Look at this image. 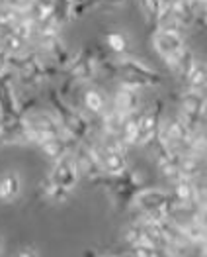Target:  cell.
<instances>
[{
	"label": "cell",
	"mask_w": 207,
	"mask_h": 257,
	"mask_svg": "<svg viewBox=\"0 0 207 257\" xmlns=\"http://www.w3.org/2000/svg\"><path fill=\"white\" fill-rule=\"evenodd\" d=\"M22 191V179L16 171H8L0 179V200L10 204L14 202Z\"/></svg>",
	"instance_id": "18"
},
{
	"label": "cell",
	"mask_w": 207,
	"mask_h": 257,
	"mask_svg": "<svg viewBox=\"0 0 207 257\" xmlns=\"http://www.w3.org/2000/svg\"><path fill=\"white\" fill-rule=\"evenodd\" d=\"M160 102L152 106L139 110V136H137V146H148L160 132Z\"/></svg>",
	"instance_id": "8"
},
{
	"label": "cell",
	"mask_w": 207,
	"mask_h": 257,
	"mask_svg": "<svg viewBox=\"0 0 207 257\" xmlns=\"http://www.w3.org/2000/svg\"><path fill=\"white\" fill-rule=\"evenodd\" d=\"M198 206L207 208V183L206 185H198Z\"/></svg>",
	"instance_id": "30"
},
{
	"label": "cell",
	"mask_w": 207,
	"mask_h": 257,
	"mask_svg": "<svg viewBox=\"0 0 207 257\" xmlns=\"http://www.w3.org/2000/svg\"><path fill=\"white\" fill-rule=\"evenodd\" d=\"M49 16L57 22L59 26L74 20V0H53Z\"/></svg>",
	"instance_id": "22"
},
{
	"label": "cell",
	"mask_w": 207,
	"mask_h": 257,
	"mask_svg": "<svg viewBox=\"0 0 207 257\" xmlns=\"http://www.w3.org/2000/svg\"><path fill=\"white\" fill-rule=\"evenodd\" d=\"M24 126H26V142H32L36 146L47 142L49 138L64 134L57 116H53L49 112H43V110L26 114L24 116Z\"/></svg>",
	"instance_id": "3"
},
{
	"label": "cell",
	"mask_w": 207,
	"mask_h": 257,
	"mask_svg": "<svg viewBox=\"0 0 207 257\" xmlns=\"http://www.w3.org/2000/svg\"><path fill=\"white\" fill-rule=\"evenodd\" d=\"M186 88H190V90H200V92L206 90V65L196 63L194 71L188 77Z\"/></svg>",
	"instance_id": "27"
},
{
	"label": "cell",
	"mask_w": 207,
	"mask_h": 257,
	"mask_svg": "<svg viewBox=\"0 0 207 257\" xmlns=\"http://www.w3.org/2000/svg\"><path fill=\"white\" fill-rule=\"evenodd\" d=\"M51 104L55 108L57 120L61 122L62 132L66 136H70L74 142L88 140V136H90V122L86 120V116H84L82 112H78V110H74L72 106H68L64 100L59 98L57 92L51 96Z\"/></svg>",
	"instance_id": "2"
},
{
	"label": "cell",
	"mask_w": 207,
	"mask_h": 257,
	"mask_svg": "<svg viewBox=\"0 0 207 257\" xmlns=\"http://www.w3.org/2000/svg\"><path fill=\"white\" fill-rule=\"evenodd\" d=\"M94 6L96 4H110V6H122V4H125L127 0H90Z\"/></svg>",
	"instance_id": "32"
},
{
	"label": "cell",
	"mask_w": 207,
	"mask_h": 257,
	"mask_svg": "<svg viewBox=\"0 0 207 257\" xmlns=\"http://www.w3.org/2000/svg\"><path fill=\"white\" fill-rule=\"evenodd\" d=\"M158 136H160V138H162L174 151H178V153H186L190 130L184 126V122H182L178 116L172 118V120H168L164 126H160Z\"/></svg>",
	"instance_id": "10"
},
{
	"label": "cell",
	"mask_w": 207,
	"mask_h": 257,
	"mask_svg": "<svg viewBox=\"0 0 207 257\" xmlns=\"http://www.w3.org/2000/svg\"><path fill=\"white\" fill-rule=\"evenodd\" d=\"M133 206L139 216L156 222H170L174 212V196L162 189H141L133 196Z\"/></svg>",
	"instance_id": "1"
},
{
	"label": "cell",
	"mask_w": 207,
	"mask_h": 257,
	"mask_svg": "<svg viewBox=\"0 0 207 257\" xmlns=\"http://www.w3.org/2000/svg\"><path fill=\"white\" fill-rule=\"evenodd\" d=\"M12 32L18 38H22L24 42H30V40H34L38 36V24L32 20L30 16H22L20 20L12 26Z\"/></svg>",
	"instance_id": "25"
},
{
	"label": "cell",
	"mask_w": 207,
	"mask_h": 257,
	"mask_svg": "<svg viewBox=\"0 0 207 257\" xmlns=\"http://www.w3.org/2000/svg\"><path fill=\"white\" fill-rule=\"evenodd\" d=\"M68 73L76 81H90L96 75V55L90 49H82L76 57L70 59Z\"/></svg>",
	"instance_id": "13"
},
{
	"label": "cell",
	"mask_w": 207,
	"mask_h": 257,
	"mask_svg": "<svg viewBox=\"0 0 207 257\" xmlns=\"http://www.w3.org/2000/svg\"><path fill=\"white\" fill-rule=\"evenodd\" d=\"M152 47L164 61H170L184 49V38L174 30H156L152 34Z\"/></svg>",
	"instance_id": "9"
},
{
	"label": "cell",
	"mask_w": 207,
	"mask_h": 257,
	"mask_svg": "<svg viewBox=\"0 0 207 257\" xmlns=\"http://www.w3.org/2000/svg\"><path fill=\"white\" fill-rule=\"evenodd\" d=\"M72 142H74V140H72L70 136L61 134V136L49 138L47 142L40 144V150L43 151V155H45V157H49V159L57 161V159H61L62 155H66V153H72V151H74V144H72Z\"/></svg>",
	"instance_id": "14"
},
{
	"label": "cell",
	"mask_w": 207,
	"mask_h": 257,
	"mask_svg": "<svg viewBox=\"0 0 207 257\" xmlns=\"http://www.w3.org/2000/svg\"><path fill=\"white\" fill-rule=\"evenodd\" d=\"M2 249H4V241H2V237H0V253H2Z\"/></svg>",
	"instance_id": "35"
},
{
	"label": "cell",
	"mask_w": 207,
	"mask_h": 257,
	"mask_svg": "<svg viewBox=\"0 0 207 257\" xmlns=\"http://www.w3.org/2000/svg\"><path fill=\"white\" fill-rule=\"evenodd\" d=\"M168 4H170L176 20L180 24V28L192 26L196 18L200 16V6L196 4V0H170Z\"/></svg>",
	"instance_id": "17"
},
{
	"label": "cell",
	"mask_w": 207,
	"mask_h": 257,
	"mask_svg": "<svg viewBox=\"0 0 207 257\" xmlns=\"http://www.w3.org/2000/svg\"><path fill=\"white\" fill-rule=\"evenodd\" d=\"M0 2H2V4H4V2H6V0H0Z\"/></svg>",
	"instance_id": "39"
},
{
	"label": "cell",
	"mask_w": 207,
	"mask_h": 257,
	"mask_svg": "<svg viewBox=\"0 0 207 257\" xmlns=\"http://www.w3.org/2000/svg\"><path fill=\"white\" fill-rule=\"evenodd\" d=\"M127 114L124 112H120V110H116V108L112 106V110H104V118H102V128L106 134H110V136H120V132H122V126H124V120Z\"/></svg>",
	"instance_id": "23"
},
{
	"label": "cell",
	"mask_w": 207,
	"mask_h": 257,
	"mask_svg": "<svg viewBox=\"0 0 207 257\" xmlns=\"http://www.w3.org/2000/svg\"><path fill=\"white\" fill-rule=\"evenodd\" d=\"M106 45H108L114 53L122 55V53L127 51V38H125L122 32H110V34L106 36Z\"/></svg>",
	"instance_id": "29"
},
{
	"label": "cell",
	"mask_w": 207,
	"mask_h": 257,
	"mask_svg": "<svg viewBox=\"0 0 207 257\" xmlns=\"http://www.w3.org/2000/svg\"><path fill=\"white\" fill-rule=\"evenodd\" d=\"M34 2L43 6V8H47V10H51V4H53V0H34Z\"/></svg>",
	"instance_id": "33"
},
{
	"label": "cell",
	"mask_w": 207,
	"mask_h": 257,
	"mask_svg": "<svg viewBox=\"0 0 207 257\" xmlns=\"http://www.w3.org/2000/svg\"><path fill=\"white\" fill-rule=\"evenodd\" d=\"M8 65H10V55L0 47V75H4L8 71Z\"/></svg>",
	"instance_id": "31"
},
{
	"label": "cell",
	"mask_w": 207,
	"mask_h": 257,
	"mask_svg": "<svg viewBox=\"0 0 207 257\" xmlns=\"http://www.w3.org/2000/svg\"><path fill=\"white\" fill-rule=\"evenodd\" d=\"M162 6H164L162 0H139V8L143 10L146 22L152 24V26H154V22H156V18H158Z\"/></svg>",
	"instance_id": "28"
},
{
	"label": "cell",
	"mask_w": 207,
	"mask_h": 257,
	"mask_svg": "<svg viewBox=\"0 0 207 257\" xmlns=\"http://www.w3.org/2000/svg\"><path fill=\"white\" fill-rule=\"evenodd\" d=\"M137 136H139V110L125 116L124 126L120 132V140L125 146H137Z\"/></svg>",
	"instance_id": "21"
},
{
	"label": "cell",
	"mask_w": 207,
	"mask_h": 257,
	"mask_svg": "<svg viewBox=\"0 0 207 257\" xmlns=\"http://www.w3.org/2000/svg\"><path fill=\"white\" fill-rule=\"evenodd\" d=\"M206 112H207V108H206Z\"/></svg>",
	"instance_id": "40"
},
{
	"label": "cell",
	"mask_w": 207,
	"mask_h": 257,
	"mask_svg": "<svg viewBox=\"0 0 207 257\" xmlns=\"http://www.w3.org/2000/svg\"><path fill=\"white\" fill-rule=\"evenodd\" d=\"M207 108V98L204 92L200 90H190L188 88L186 92L182 94L180 98V112H178V118L184 122L190 132L196 130L200 124H202V118L206 114Z\"/></svg>",
	"instance_id": "5"
},
{
	"label": "cell",
	"mask_w": 207,
	"mask_h": 257,
	"mask_svg": "<svg viewBox=\"0 0 207 257\" xmlns=\"http://www.w3.org/2000/svg\"><path fill=\"white\" fill-rule=\"evenodd\" d=\"M118 71L122 77V85L133 86V88H143V86H156L162 83V77L152 71L150 67H146L145 63L131 59V57H124L118 63Z\"/></svg>",
	"instance_id": "4"
},
{
	"label": "cell",
	"mask_w": 207,
	"mask_h": 257,
	"mask_svg": "<svg viewBox=\"0 0 207 257\" xmlns=\"http://www.w3.org/2000/svg\"><path fill=\"white\" fill-rule=\"evenodd\" d=\"M18 79L26 85H40L47 77V67L36 53H22L16 59Z\"/></svg>",
	"instance_id": "7"
},
{
	"label": "cell",
	"mask_w": 207,
	"mask_h": 257,
	"mask_svg": "<svg viewBox=\"0 0 207 257\" xmlns=\"http://www.w3.org/2000/svg\"><path fill=\"white\" fill-rule=\"evenodd\" d=\"M139 88H133V86L122 85L116 90V96H114V108L124 112V114H131L135 110H139L141 104V98H139Z\"/></svg>",
	"instance_id": "16"
},
{
	"label": "cell",
	"mask_w": 207,
	"mask_h": 257,
	"mask_svg": "<svg viewBox=\"0 0 207 257\" xmlns=\"http://www.w3.org/2000/svg\"><path fill=\"white\" fill-rule=\"evenodd\" d=\"M202 253H204V255H207V239L202 243Z\"/></svg>",
	"instance_id": "34"
},
{
	"label": "cell",
	"mask_w": 207,
	"mask_h": 257,
	"mask_svg": "<svg viewBox=\"0 0 207 257\" xmlns=\"http://www.w3.org/2000/svg\"><path fill=\"white\" fill-rule=\"evenodd\" d=\"M204 161L202 157L198 155H192V153H182L180 159H178V169H180V177H188V179H198L202 175V167H204Z\"/></svg>",
	"instance_id": "20"
},
{
	"label": "cell",
	"mask_w": 207,
	"mask_h": 257,
	"mask_svg": "<svg viewBox=\"0 0 207 257\" xmlns=\"http://www.w3.org/2000/svg\"><path fill=\"white\" fill-rule=\"evenodd\" d=\"M154 28H156V30H174V32L180 30V24H178V20H176V16H174V12H172V8H170L168 2L162 6L158 18H156V22H154Z\"/></svg>",
	"instance_id": "26"
},
{
	"label": "cell",
	"mask_w": 207,
	"mask_h": 257,
	"mask_svg": "<svg viewBox=\"0 0 207 257\" xmlns=\"http://www.w3.org/2000/svg\"><path fill=\"white\" fill-rule=\"evenodd\" d=\"M206 90H207V65H206Z\"/></svg>",
	"instance_id": "36"
},
{
	"label": "cell",
	"mask_w": 207,
	"mask_h": 257,
	"mask_svg": "<svg viewBox=\"0 0 207 257\" xmlns=\"http://www.w3.org/2000/svg\"><path fill=\"white\" fill-rule=\"evenodd\" d=\"M74 159H76L80 177H86V179H90V181H98L104 175L100 157H98V153H96L94 148L80 146L78 151H74Z\"/></svg>",
	"instance_id": "11"
},
{
	"label": "cell",
	"mask_w": 207,
	"mask_h": 257,
	"mask_svg": "<svg viewBox=\"0 0 207 257\" xmlns=\"http://www.w3.org/2000/svg\"><path fill=\"white\" fill-rule=\"evenodd\" d=\"M204 20H206V26H207V10H206V18H204Z\"/></svg>",
	"instance_id": "37"
},
{
	"label": "cell",
	"mask_w": 207,
	"mask_h": 257,
	"mask_svg": "<svg viewBox=\"0 0 207 257\" xmlns=\"http://www.w3.org/2000/svg\"><path fill=\"white\" fill-rule=\"evenodd\" d=\"M0 138H2V126H0Z\"/></svg>",
	"instance_id": "38"
},
{
	"label": "cell",
	"mask_w": 207,
	"mask_h": 257,
	"mask_svg": "<svg viewBox=\"0 0 207 257\" xmlns=\"http://www.w3.org/2000/svg\"><path fill=\"white\" fill-rule=\"evenodd\" d=\"M172 183H174V189H172L174 202L178 206L196 210L198 208V185H196V181L188 179V177H178Z\"/></svg>",
	"instance_id": "12"
},
{
	"label": "cell",
	"mask_w": 207,
	"mask_h": 257,
	"mask_svg": "<svg viewBox=\"0 0 207 257\" xmlns=\"http://www.w3.org/2000/svg\"><path fill=\"white\" fill-rule=\"evenodd\" d=\"M188 153L192 155H198L202 159H207V128L206 126H198L196 130L190 132V138H188Z\"/></svg>",
	"instance_id": "19"
},
{
	"label": "cell",
	"mask_w": 207,
	"mask_h": 257,
	"mask_svg": "<svg viewBox=\"0 0 207 257\" xmlns=\"http://www.w3.org/2000/svg\"><path fill=\"white\" fill-rule=\"evenodd\" d=\"M49 181L55 183L57 187L64 189V191H68V193L78 185L80 173H78V165H76V159H74V151L62 155L61 159L55 161L53 171L49 175Z\"/></svg>",
	"instance_id": "6"
},
{
	"label": "cell",
	"mask_w": 207,
	"mask_h": 257,
	"mask_svg": "<svg viewBox=\"0 0 207 257\" xmlns=\"http://www.w3.org/2000/svg\"><path fill=\"white\" fill-rule=\"evenodd\" d=\"M82 102H84V108H86L88 112H92V114H104L108 100H106V96L102 94V90H98V88H88V90L84 92Z\"/></svg>",
	"instance_id": "24"
},
{
	"label": "cell",
	"mask_w": 207,
	"mask_h": 257,
	"mask_svg": "<svg viewBox=\"0 0 207 257\" xmlns=\"http://www.w3.org/2000/svg\"><path fill=\"white\" fill-rule=\"evenodd\" d=\"M196 55H194V51H190V49H182L174 59H170V61H166L168 65V69L174 73V77L180 81V83H184L186 85L188 77H190V73L194 71V67H196Z\"/></svg>",
	"instance_id": "15"
}]
</instances>
